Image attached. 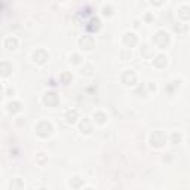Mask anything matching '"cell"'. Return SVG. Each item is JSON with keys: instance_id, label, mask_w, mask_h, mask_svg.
<instances>
[{"instance_id": "cell-1", "label": "cell", "mask_w": 190, "mask_h": 190, "mask_svg": "<svg viewBox=\"0 0 190 190\" xmlns=\"http://www.w3.org/2000/svg\"><path fill=\"white\" fill-rule=\"evenodd\" d=\"M153 42H155V45L157 46V48H167V45L169 43V36H168V33H165V31H157L156 34H155V37H153Z\"/></svg>"}, {"instance_id": "cell-2", "label": "cell", "mask_w": 190, "mask_h": 190, "mask_svg": "<svg viewBox=\"0 0 190 190\" xmlns=\"http://www.w3.org/2000/svg\"><path fill=\"white\" fill-rule=\"evenodd\" d=\"M165 141H167V137H165V134H163L162 131H155V132L152 134L150 143H152L153 147H162Z\"/></svg>"}, {"instance_id": "cell-3", "label": "cell", "mask_w": 190, "mask_h": 190, "mask_svg": "<svg viewBox=\"0 0 190 190\" xmlns=\"http://www.w3.org/2000/svg\"><path fill=\"white\" fill-rule=\"evenodd\" d=\"M36 132L40 137H48V135L52 132V125L49 122H40L36 126Z\"/></svg>"}, {"instance_id": "cell-4", "label": "cell", "mask_w": 190, "mask_h": 190, "mask_svg": "<svg viewBox=\"0 0 190 190\" xmlns=\"http://www.w3.org/2000/svg\"><path fill=\"white\" fill-rule=\"evenodd\" d=\"M33 59L34 63H37V64H45L46 59H49V55H48V52L45 49H37L33 54Z\"/></svg>"}, {"instance_id": "cell-5", "label": "cell", "mask_w": 190, "mask_h": 190, "mask_svg": "<svg viewBox=\"0 0 190 190\" xmlns=\"http://www.w3.org/2000/svg\"><path fill=\"white\" fill-rule=\"evenodd\" d=\"M58 95H56L55 92H48L45 94V97H43V102H45V106L48 107H54L58 104Z\"/></svg>"}, {"instance_id": "cell-6", "label": "cell", "mask_w": 190, "mask_h": 190, "mask_svg": "<svg viewBox=\"0 0 190 190\" xmlns=\"http://www.w3.org/2000/svg\"><path fill=\"white\" fill-rule=\"evenodd\" d=\"M122 82L125 85H134L135 82H137V76H135V73L132 70H126L125 73L122 74Z\"/></svg>"}, {"instance_id": "cell-7", "label": "cell", "mask_w": 190, "mask_h": 190, "mask_svg": "<svg viewBox=\"0 0 190 190\" xmlns=\"http://www.w3.org/2000/svg\"><path fill=\"white\" fill-rule=\"evenodd\" d=\"M79 45L82 46V49H88V51H89V49L94 48L95 43H94V39H92L91 36H83V37L79 40Z\"/></svg>"}, {"instance_id": "cell-8", "label": "cell", "mask_w": 190, "mask_h": 190, "mask_svg": "<svg viewBox=\"0 0 190 190\" xmlns=\"http://www.w3.org/2000/svg\"><path fill=\"white\" fill-rule=\"evenodd\" d=\"M101 28V21L98 20V18H91L89 24L86 25V30L88 31H91V33H95V31H98Z\"/></svg>"}, {"instance_id": "cell-9", "label": "cell", "mask_w": 190, "mask_h": 190, "mask_svg": "<svg viewBox=\"0 0 190 190\" xmlns=\"http://www.w3.org/2000/svg\"><path fill=\"white\" fill-rule=\"evenodd\" d=\"M123 42H125V45L129 46V48H132V46L137 45V36L134 33H126L125 34V37H123Z\"/></svg>"}, {"instance_id": "cell-10", "label": "cell", "mask_w": 190, "mask_h": 190, "mask_svg": "<svg viewBox=\"0 0 190 190\" xmlns=\"http://www.w3.org/2000/svg\"><path fill=\"white\" fill-rule=\"evenodd\" d=\"M178 16L181 18V20H184V21L190 20V8L189 6H183V8H180Z\"/></svg>"}, {"instance_id": "cell-11", "label": "cell", "mask_w": 190, "mask_h": 190, "mask_svg": "<svg viewBox=\"0 0 190 190\" xmlns=\"http://www.w3.org/2000/svg\"><path fill=\"white\" fill-rule=\"evenodd\" d=\"M155 66L156 67H165L167 66V56L165 55H157L155 56Z\"/></svg>"}, {"instance_id": "cell-12", "label": "cell", "mask_w": 190, "mask_h": 190, "mask_svg": "<svg viewBox=\"0 0 190 190\" xmlns=\"http://www.w3.org/2000/svg\"><path fill=\"white\" fill-rule=\"evenodd\" d=\"M5 46H6L8 49H15V48L18 46V40H16L15 37H8V39L5 40Z\"/></svg>"}, {"instance_id": "cell-13", "label": "cell", "mask_w": 190, "mask_h": 190, "mask_svg": "<svg viewBox=\"0 0 190 190\" xmlns=\"http://www.w3.org/2000/svg\"><path fill=\"white\" fill-rule=\"evenodd\" d=\"M66 119H67L68 123H74L77 119V110H68L67 114H66Z\"/></svg>"}, {"instance_id": "cell-14", "label": "cell", "mask_w": 190, "mask_h": 190, "mask_svg": "<svg viewBox=\"0 0 190 190\" xmlns=\"http://www.w3.org/2000/svg\"><path fill=\"white\" fill-rule=\"evenodd\" d=\"M8 109H9V112L11 113H16L21 110V104L18 102V101H15V102H9L8 104Z\"/></svg>"}, {"instance_id": "cell-15", "label": "cell", "mask_w": 190, "mask_h": 190, "mask_svg": "<svg viewBox=\"0 0 190 190\" xmlns=\"http://www.w3.org/2000/svg\"><path fill=\"white\" fill-rule=\"evenodd\" d=\"M11 71H12V66H9L6 61H3V63H2V74H3V76H8Z\"/></svg>"}, {"instance_id": "cell-16", "label": "cell", "mask_w": 190, "mask_h": 190, "mask_svg": "<svg viewBox=\"0 0 190 190\" xmlns=\"http://www.w3.org/2000/svg\"><path fill=\"white\" fill-rule=\"evenodd\" d=\"M80 131L82 132H91L92 131V128H91V123H89V120H83V122L80 123Z\"/></svg>"}, {"instance_id": "cell-17", "label": "cell", "mask_w": 190, "mask_h": 190, "mask_svg": "<svg viewBox=\"0 0 190 190\" xmlns=\"http://www.w3.org/2000/svg\"><path fill=\"white\" fill-rule=\"evenodd\" d=\"M94 119H95L98 123H104V122H106V119H107V116H106L104 113L98 112V113H95V114H94Z\"/></svg>"}, {"instance_id": "cell-18", "label": "cell", "mask_w": 190, "mask_h": 190, "mask_svg": "<svg viewBox=\"0 0 190 190\" xmlns=\"http://www.w3.org/2000/svg\"><path fill=\"white\" fill-rule=\"evenodd\" d=\"M59 79H61V82H63L64 85H68V83L71 82V74H70V73H63Z\"/></svg>"}, {"instance_id": "cell-19", "label": "cell", "mask_w": 190, "mask_h": 190, "mask_svg": "<svg viewBox=\"0 0 190 190\" xmlns=\"http://www.w3.org/2000/svg\"><path fill=\"white\" fill-rule=\"evenodd\" d=\"M178 83H180V82H177V80H175V82H172L171 85H168V86H165V91H167V92H169V94H172V91H174V88H175V86H177Z\"/></svg>"}, {"instance_id": "cell-20", "label": "cell", "mask_w": 190, "mask_h": 190, "mask_svg": "<svg viewBox=\"0 0 190 190\" xmlns=\"http://www.w3.org/2000/svg\"><path fill=\"white\" fill-rule=\"evenodd\" d=\"M112 11H113V8H112V6H104V8H102V13H104L106 16H110V15L113 13Z\"/></svg>"}, {"instance_id": "cell-21", "label": "cell", "mask_w": 190, "mask_h": 190, "mask_svg": "<svg viewBox=\"0 0 190 190\" xmlns=\"http://www.w3.org/2000/svg\"><path fill=\"white\" fill-rule=\"evenodd\" d=\"M171 140H172V143H174V144H178L180 140H181V137H180V134L174 132V134H172V137H171Z\"/></svg>"}, {"instance_id": "cell-22", "label": "cell", "mask_w": 190, "mask_h": 190, "mask_svg": "<svg viewBox=\"0 0 190 190\" xmlns=\"http://www.w3.org/2000/svg\"><path fill=\"white\" fill-rule=\"evenodd\" d=\"M88 15H91V8H85V9H82V11H80V16L86 18Z\"/></svg>"}, {"instance_id": "cell-23", "label": "cell", "mask_w": 190, "mask_h": 190, "mask_svg": "<svg viewBox=\"0 0 190 190\" xmlns=\"http://www.w3.org/2000/svg\"><path fill=\"white\" fill-rule=\"evenodd\" d=\"M70 61H73L74 64H77V63H80V56H79L77 54H74V55H71V58H70Z\"/></svg>"}, {"instance_id": "cell-24", "label": "cell", "mask_w": 190, "mask_h": 190, "mask_svg": "<svg viewBox=\"0 0 190 190\" xmlns=\"http://www.w3.org/2000/svg\"><path fill=\"white\" fill-rule=\"evenodd\" d=\"M15 187H23V183H20L18 180L15 183H11V189H15Z\"/></svg>"}, {"instance_id": "cell-25", "label": "cell", "mask_w": 190, "mask_h": 190, "mask_svg": "<svg viewBox=\"0 0 190 190\" xmlns=\"http://www.w3.org/2000/svg\"><path fill=\"white\" fill-rule=\"evenodd\" d=\"M131 56V51H122V58L123 59H128Z\"/></svg>"}, {"instance_id": "cell-26", "label": "cell", "mask_w": 190, "mask_h": 190, "mask_svg": "<svg viewBox=\"0 0 190 190\" xmlns=\"http://www.w3.org/2000/svg\"><path fill=\"white\" fill-rule=\"evenodd\" d=\"M82 73H85V74H91V66H86V67L82 70Z\"/></svg>"}, {"instance_id": "cell-27", "label": "cell", "mask_w": 190, "mask_h": 190, "mask_svg": "<svg viewBox=\"0 0 190 190\" xmlns=\"http://www.w3.org/2000/svg\"><path fill=\"white\" fill-rule=\"evenodd\" d=\"M152 3H153V5H156V6H160V5L163 3V0H152Z\"/></svg>"}, {"instance_id": "cell-28", "label": "cell", "mask_w": 190, "mask_h": 190, "mask_svg": "<svg viewBox=\"0 0 190 190\" xmlns=\"http://www.w3.org/2000/svg\"><path fill=\"white\" fill-rule=\"evenodd\" d=\"M79 184H80V180H77V178H76L74 181H73V183H71V186H74V187H77Z\"/></svg>"}]
</instances>
